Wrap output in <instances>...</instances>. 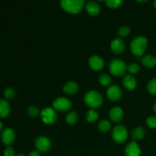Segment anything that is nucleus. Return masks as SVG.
<instances>
[{
	"label": "nucleus",
	"mask_w": 156,
	"mask_h": 156,
	"mask_svg": "<svg viewBox=\"0 0 156 156\" xmlns=\"http://www.w3.org/2000/svg\"><path fill=\"white\" fill-rule=\"evenodd\" d=\"M125 155L126 156H140L141 149L136 142L132 141L128 143L125 148Z\"/></svg>",
	"instance_id": "ddd939ff"
},
{
	"label": "nucleus",
	"mask_w": 156,
	"mask_h": 156,
	"mask_svg": "<svg viewBox=\"0 0 156 156\" xmlns=\"http://www.w3.org/2000/svg\"><path fill=\"white\" fill-rule=\"evenodd\" d=\"M16 156H26L24 154H18V155H17Z\"/></svg>",
	"instance_id": "4c0bfd02"
},
{
	"label": "nucleus",
	"mask_w": 156,
	"mask_h": 156,
	"mask_svg": "<svg viewBox=\"0 0 156 156\" xmlns=\"http://www.w3.org/2000/svg\"><path fill=\"white\" fill-rule=\"evenodd\" d=\"M154 8H155V9L156 10V0H155V1H154Z\"/></svg>",
	"instance_id": "e433bc0d"
},
{
	"label": "nucleus",
	"mask_w": 156,
	"mask_h": 156,
	"mask_svg": "<svg viewBox=\"0 0 156 156\" xmlns=\"http://www.w3.org/2000/svg\"><path fill=\"white\" fill-rule=\"evenodd\" d=\"M10 113V105L5 99H0V117L5 118Z\"/></svg>",
	"instance_id": "aec40b11"
},
{
	"label": "nucleus",
	"mask_w": 156,
	"mask_h": 156,
	"mask_svg": "<svg viewBox=\"0 0 156 156\" xmlns=\"http://www.w3.org/2000/svg\"><path fill=\"white\" fill-rule=\"evenodd\" d=\"M99 2H102V1H105V0H98Z\"/></svg>",
	"instance_id": "58836bf2"
},
{
	"label": "nucleus",
	"mask_w": 156,
	"mask_h": 156,
	"mask_svg": "<svg viewBox=\"0 0 156 156\" xmlns=\"http://www.w3.org/2000/svg\"><path fill=\"white\" fill-rule=\"evenodd\" d=\"M136 1L139 2H147L148 0H136Z\"/></svg>",
	"instance_id": "f704fd0d"
},
{
	"label": "nucleus",
	"mask_w": 156,
	"mask_h": 156,
	"mask_svg": "<svg viewBox=\"0 0 156 156\" xmlns=\"http://www.w3.org/2000/svg\"><path fill=\"white\" fill-rule=\"evenodd\" d=\"M15 133L12 128H5L2 133V141L5 146H10L15 142Z\"/></svg>",
	"instance_id": "9b49d317"
},
{
	"label": "nucleus",
	"mask_w": 156,
	"mask_h": 156,
	"mask_svg": "<svg viewBox=\"0 0 156 156\" xmlns=\"http://www.w3.org/2000/svg\"><path fill=\"white\" fill-rule=\"evenodd\" d=\"M153 111H154V112L156 114V101L155 102V104H154V105H153Z\"/></svg>",
	"instance_id": "72a5a7b5"
},
{
	"label": "nucleus",
	"mask_w": 156,
	"mask_h": 156,
	"mask_svg": "<svg viewBox=\"0 0 156 156\" xmlns=\"http://www.w3.org/2000/svg\"><path fill=\"white\" fill-rule=\"evenodd\" d=\"M145 136H146V130L142 126H137V127L134 128L131 133V138L134 142L142 140L144 138Z\"/></svg>",
	"instance_id": "a211bd4d"
},
{
	"label": "nucleus",
	"mask_w": 156,
	"mask_h": 156,
	"mask_svg": "<svg viewBox=\"0 0 156 156\" xmlns=\"http://www.w3.org/2000/svg\"><path fill=\"white\" fill-rule=\"evenodd\" d=\"M28 156H40V152L38 150H33L29 153Z\"/></svg>",
	"instance_id": "473e14b6"
},
{
	"label": "nucleus",
	"mask_w": 156,
	"mask_h": 156,
	"mask_svg": "<svg viewBox=\"0 0 156 156\" xmlns=\"http://www.w3.org/2000/svg\"><path fill=\"white\" fill-rule=\"evenodd\" d=\"M140 66L139 64L136 62H132L127 66V71L129 72L130 75H135L140 72Z\"/></svg>",
	"instance_id": "bb28decb"
},
{
	"label": "nucleus",
	"mask_w": 156,
	"mask_h": 156,
	"mask_svg": "<svg viewBox=\"0 0 156 156\" xmlns=\"http://www.w3.org/2000/svg\"><path fill=\"white\" fill-rule=\"evenodd\" d=\"M147 91L149 94L156 95V78H153L148 82Z\"/></svg>",
	"instance_id": "393cba45"
},
{
	"label": "nucleus",
	"mask_w": 156,
	"mask_h": 156,
	"mask_svg": "<svg viewBox=\"0 0 156 156\" xmlns=\"http://www.w3.org/2000/svg\"><path fill=\"white\" fill-rule=\"evenodd\" d=\"M124 113L123 109L120 107H114L109 111V117L114 123H120L123 118Z\"/></svg>",
	"instance_id": "4468645a"
},
{
	"label": "nucleus",
	"mask_w": 156,
	"mask_h": 156,
	"mask_svg": "<svg viewBox=\"0 0 156 156\" xmlns=\"http://www.w3.org/2000/svg\"><path fill=\"white\" fill-rule=\"evenodd\" d=\"M109 71L116 77H121L127 71V66L122 59H114L109 64Z\"/></svg>",
	"instance_id": "20e7f679"
},
{
	"label": "nucleus",
	"mask_w": 156,
	"mask_h": 156,
	"mask_svg": "<svg viewBox=\"0 0 156 156\" xmlns=\"http://www.w3.org/2000/svg\"><path fill=\"white\" fill-rule=\"evenodd\" d=\"M123 85L128 91H133L137 86V81L133 75H126L123 79Z\"/></svg>",
	"instance_id": "2eb2a0df"
},
{
	"label": "nucleus",
	"mask_w": 156,
	"mask_h": 156,
	"mask_svg": "<svg viewBox=\"0 0 156 156\" xmlns=\"http://www.w3.org/2000/svg\"><path fill=\"white\" fill-rule=\"evenodd\" d=\"M41 118L45 124L53 125L57 121V114L56 110L52 108H46L41 112Z\"/></svg>",
	"instance_id": "423d86ee"
},
{
	"label": "nucleus",
	"mask_w": 156,
	"mask_h": 156,
	"mask_svg": "<svg viewBox=\"0 0 156 156\" xmlns=\"http://www.w3.org/2000/svg\"><path fill=\"white\" fill-rule=\"evenodd\" d=\"M103 96L98 91L91 90L88 91L84 96V102L91 109L100 108L103 104Z\"/></svg>",
	"instance_id": "7ed1b4c3"
},
{
	"label": "nucleus",
	"mask_w": 156,
	"mask_h": 156,
	"mask_svg": "<svg viewBox=\"0 0 156 156\" xmlns=\"http://www.w3.org/2000/svg\"><path fill=\"white\" fill-rule=\"evenodd\" d=\"M79 91V85L75 82H68L63 86V91L67 94H76Z\"/></svg>",
	"instance_id": "6ab92c4d"
},
{
	"label": "nucleus",
	"mask_w": 156,
	"mask_h": 156,
	"mask_svg": "<svg viewBox=\"0 0 156 156\" xmlns=\"http://www.w3.org/2000/svg\"><path fill=\"white\" fill-rule=\"evenodd\" d=\"M60 5L65 12L76 15L80 13L84 9V0H60Z\"/></svg>",
	"instance_id": "f03ea898"
},
{
	"label": "nucleus",
	"mask_w": 156,
	"mask_h": 156,
	"mask_svg": "<svg viewBox=\"0 0 156 156\" xmlns=\"http://www.w3.org/2000/svg\"><path fill=\"white\" fill-rule=\"evenodd\" d=\"M2 127H3V124H2V123L1 122V120H0V131L2 130Z\"/></svg>",
	"instance_id": "c9c22d12"
},
{
	"label": "nucleus",
	"mask_w": 156,
	"mask_h": 156,
	"mask_svg": "<svg viewBox=\"0 0 156 156\" xmlns=\"http://www.w3.org/2000/svg\"><path fill=\"white\" fill-rule=\"evenodd\" d=\"M98 81L102 86L109 87L112 83V79L108 74H101L98 77Z\"/></svg>",
	"instance_id": "412c9836"
},
{
	"label": "nucleus",
	"mask_w": 156,
	"mask_h": 156,
	"mask_svg": "<svg viewBox=\"0 0 156 156\" xmlns=\"http://www.w3.org/2000/svg\"><path fill=\"white\" fill-rule=\"evenodd\" d=\"M105 2L110 9H117L121 5L123 0H105Z\"/></svg>",
	"instance_id": "a878e982"
},
{
	"label": "nucleus",
	"mask_w": 156,
	"mask_h": 156,
	"mask_svg": "<svg viewBox=\"0 0 156 156\" xmlns=\"http://www.w3.org/2000/svg\"><path fill=\"white\" fill-rule=\"evenodd\" d=\"M111 136L116 143H123L128 137V130L123 125H117L112 129Z\"/></svg>",
	"instance_id": "39448f33"
},
{
	"label": "nucleus",
	"mask_w": 156,
	"mask_h": 156,
	"mask_svg": "<svg viewBox=\"0 0 156 156\" xmlns=\"http://www.w3.org/2000/svg\"><path fill=\"white\" fill-rule=\"evenodd\" d=\"M142 64L146 68H154L156 66V58L153 55L146 54L143 55L140 59Z\"/></svg>",
	"instance_id": "f3484780"
},
{
	"label": "nucleus",
	"mask_w": 156,
	"mask_h": 156,
	"mask_svg": "<svg viewBox=\"0 0 156 156\" xmlns=\"http://www.w3.org/2000/svg\"><path fill=\"white\" fill-rule=\"evenodd\" d=\"M84 1H90V0H84Z\"/></svg>",
	"instance_id": "ea45409f"
},
{
	"label": "nucleus",
	"mask_w": 156,
	"mask_h": 156,
	"mask_svg": "<svg viewBox=\"0 0 156 156\" xmlns=\"http://www.w3.org/2000/svg\"><path fill=\"white\" fill-rule=\"evenodd\" d=\"M78 120V114L76 111H70L66 117V121L68 124L74 125Z\"/></svg>",
	"instance_id": "b1692460"
},
{
	"label": "nucleus",
	"mask_w": 156,
	"mask_h": 156,
	"mask_svg": "<svg viewBox=\"0 0 156 156\" xmlns=\"http://www.w3.org/2000/svg\"><path fill=\"white\" fill-rule=\"evenodd\" d=\"M146 124L151 129H156V116H150L146 119Z\"/></svg>",
	"instance_id": "c756f323"
},
{
	"label": "nucleus",
	"mask_w": 156,
	"mask_h": 156,
	"mask_svg": "<svg viewBox=\"0 0 156 156\" xmlns=\"http://www.w3.org/2000/svg\"><path fill=\"white\" fill-rule=\"evenodd\" d=\"M111 49L116 54H121L126 49V45L120 37L114 38L111 43Z\"/></svg>",
	"instance_id": "f8f14e48"
},
{
	"label": "nucleus",
	"mask_w": 156,
	"mask_h": 156,
	"mask_svg": "<svg viewBox=\"0 0 156 156\" xmlns=\"http://www.w3.org/2000/svg\"><path fill=\"white\" fill-rule=\"evenodd\" d=\"M3 94L6 99H12L15 96V91L12 88H8L5 90Z\"/></svg>",
	"instance_id": "7c9ffc66"
},
{
	"label": "nucleus",
	"mask_w": 156,
	"mask_h": 156,
	"mask_svg": "<svg viewBox=\"0 0 156 156\" xmlns=\"http://www.w3.org/2000/svg\"><path fill=\"white\" fill-rule=\"evenodd\" d=\"M27 114H28V115L30 116V117H36L41 114V112H40V110L37 107L30 106L29 107L28 109H27Z\"/></svg>",
	"instance_id": "c85d7f7f"
},
{
	"label": "nucleus",
	"mask_w": 156,
	"mask_h": 156,
	"mask_svg": "<svg viewBox=\"0 0 156 156\" xmlns=\"http://www.w3.org/2000/svg\"><path fill=\"white\" fill-rule=\"evenodd\" d=\"M98 127L99 130L101 131V132L107 133L111 130L112 126H111V123H110V121L107 120H104L99 122Z\"/></svg>",
	"instance_id": "5701e85b"
},
{
	"label": "nucleus",
	"mask_w": 156,
	"mask_h": 156,
	"mask_svg": "<svg viewBox=\"0 0 156 156\" xmlns=\"http://www.w3.org/2000/svg\"><path fill=\"white\" fill-rule=\"evenodd\" d=\"M87 12L91 16H97L101 12V7L98 3L94 1H89L85 5Z\"/></svg>",
	"instance_id": "dca6fc26"
},
{
	"label": "nucleus",
	"mask_w": 156,
	"mask_h": 156,
	"mask_svg": "<svg viewBox=\"0 0 156 156\" xmlns=\"http://www.w3.org/2000/svg\"><path fill=\"white\" fill-rule=\"evenodd\" d=\"M4 156H16L13 148L10 147V146H8L4 151Z\"/></svg>",
	"instance_id": "2f4dec72"
},
{
	"label": "nucleus",
	"mask_w": 156,
	"mask_h": 156,
	"mask_svg": "<svg viewBox=\"0 0 156 156\" xmlns=\"http://www.w3.org/2000/svg\"><path fill=\"white\" fill-rule=\"evenodd\" d=\"M106 94L110 101L113 102H117L121 99L122 91L118 85H111L108 87Z\"/></svg>",
	"instance_id": "1a4fd4ad"
},
{
	"label": "nucleus",
	"mask_w": 156,
	"mask_h": 156,
	"mask_svg": "<svg viewBox=\"0 0 156 156\" xmlns=\"http://www.w3.org/2000/svg\"><path fill=\"white\" fill-rule=\"evenodd\" d=\"M88 66L94 71H101L105 67V61L101 56L94 55L88 59Z\"/></svg>",
	"instance_id": "9d476101"
},
{
	"label": "nucleus",
	"mask_w": 156,
	"mask_h": 156,
	"mask_svg": "<svg viewBox=\"0 0 156 156\" xmlns=\"http://www.w3.org/2000/svg\"><path fill=\"white\" fill-rule=\"evenodd\" d=\"M53 108L60 112L69 111L72 108V102L67 98L59 97L53 101Z\"/></svg>",
	"instance_id": "0eeeda50"
},
{
	"label": "nucleus",
	"mask_w": 156,
	"mask_h": 156,
	"mask_svg": "<svg viewBox=\"0 0 156 156\" xmlns=\"http://www.w3.org/2000/svg\"><path fill=\"white\" fill-rule=\"evenodd\" d=\"M35 147L40 152H48L52 146L51 141L46 136H39L35 140Z\"/></svg>",
	"instance_id": "6e6552de"
},
{
	"label": "nucleus",
	"mask_w": 156,
	"mask_h": 156,
	"mask_svg": "<svg viewBox=\"0 0 156 156\" xmlns=\"http://www.w3.org/2000/svg\"><path fill=\"white\" fill-rule=\"evenodd\" d=\"M86 120L88 123H94L98 120V113L94 109H90L86 114Z\"/></svg>",
	"instance_id": "4be33fe9"
},
{
	"label": "nucleus",
	"mask_w": 156,
	"mask_h": 156,
	"mask_svg": "<svg viewBox=\"0 0 156 156\" xmlns=\"http://www.w3.org/2000/svg\"><path fill=\"white\" fill-rule=\"evenodd\" d=\"M117 34L120 38L126 37L129 36V34H130V28L128 26H122L119 28Z\"/></svg>",
	"instance_id": "cd10ccee"
},
{
	"label": "nucleus",
	"mask_w": 156,
	"mask_h": 156,
	"mask_svg": "<svg viewBox=\"0 0 156 156\" xmlns=\"http://www.w3.org/2000/svg\"><path fill=\"white\" fill-rule=\"evenodd\" d=\"M148 47V40L144 36H137L132 40L129 45L131 52L136 58L144 55Z\"/></svg>",
	"instance_id": "f257e3e1"
}]
</instances>
